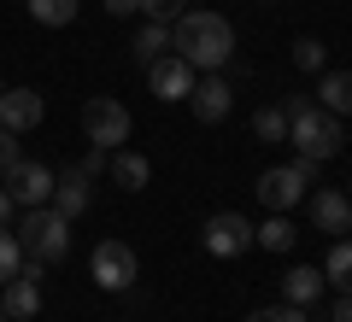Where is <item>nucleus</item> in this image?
Masks as SVG:
<instances>
[{
    "mask_svg": "<svg viewBox=\"0 0 352 322\" xmlns=\"http://www.w3.org/2000/svg\"><path fill=\"white\" fill-rule=\"evenodd\" d=\"M170 53H182L194 71H223L235 59V30L223 12H182L170 24Z\"/></svg>",
    "mask_w": 352,
    "mask_h": 322,
    "instance_id": "1",
    "label": "nucleus"
},
{
    "mask_svg": "<svg viewBox=\"0 0 352 322\" xmlns=\"http://www.w3.org/2000/svg\"><path fill=\"white\" fill-rule=\"evenodd\" d=\"M282 112H288V141H294L300 159L323 164V159H335V152L346 147L335 112H323V106H311V100H282Z\"/></svg>",
    "mask_w": 352,
    "mask_h": 322,
    "instance_id": "2",
    "label": "nucleus"
},
{
    "mask_svg": "<svg viewBox=\"0 0 352 322\" xmlns=\"http://www.w3.org/2000/svg\"><path fill=\"white\" fill-rule=\"evenodd\" d=\"M18 246H24V258H36V264H59L65 252H71V217H59L53 205L24 211V223H18Z\"/></svg>",
    "mask_w": 352,
    "mask_h": 322,
    "instance_id": "3",
    "label": "nucleus"
},
{
    "mask_svg": "<svg viewBox=\"0 0 352 322\" xmlns=\"http://www.w3.org/2000/svg\"><path fill=\"white\" fill-rule=\"evenodd\" d=\"M82 135L94 141L100 152H118L129 141V106H124V100H112V94H94L82 106Z\"/></svg>",
    "mask_w": 352,
    "mask_h": 322,
    "instance_id": "4",
    "label": "nucleus"
},
{
    "mask_svg": "<svg viewBox=\"0 0 352 322\" xmlns=\"http://www.w3.org/2000/svg\"><path fill=\"white\" fill-rule=\"evenodd\" d=\"M6 194H12V205H24V211H36V205H53V164H41V159H24L18 152L12 164H6Z\"/></svg>",
    "mask_w": 352,
    "mask_h": 322,
    "instance_id": "5",
    "label": "nucleus"
},
{
    "mask_svg": "<svg viewBox=\"0 0 352 322\" xmlns=\"http://www.w3.org/2000/svg\"><path fill=\"white\" fill-rule=\"evenodd\" d=\"M311 176H317V164H311V159L264 170V176H258V205H264V211H294V205H300V194L311 187Z\"/></svg>",
    "mask_w": 352,
    "mask_h": 322,
    "instance_id": "6",
    "label": "nucleus"
},
{
    "mask_svg": "<svg viewBox=\"0 0 352 322\" xmlns=\"http://www.w3.org/2000/svg\"><path fill=\"white\" fill-rule=\"evenodd\" d=\"M88 270H94V281L106 287V293H124V287H135L141 275V258L129 240H100L94 246V258H88Z\"/></svg>",
    "mask_w": 352,
    "mask_h": 322,
    "instance_id": "7",
    "label": "nucleus"
},
{
    "mask_svg": "<svg viewBox=\"0 0 352 322\" xmlns=\"http://www.w3.org/2000/svg\"><path fill=\"white\" fill-rule=\"evenodd\" d=\"M200 246L212 252V258H241V252L252 246V223L241 211H212L206 229H200Z\"/></svg>",
    "mask_w": 352,
    "mask_h": 322,
    "instance_id": "8",
    "label": "nucleus"
},
{
    "mask_svg": "<svg viewBox=\"0 0 352 322\" xmlns=\"http://www.w3.org/2000/svg\"><path fill=\"white\" fill-rule=\"evenodd\" d=\"M147 88H153V100H188L194 94V65L182 53H159L147 65Z\"/></svg>",
    "mask_w": 352,
    "mask_h": 322,
    "instance_id": "9",
    "label": "nucleus"
},
{
    "mask_svg": "<svg viewBox=\"0 0 352 322\" xmlns=\"http://www.w3.org/2000/svg\"><path fill=\"white\" fill-rule=\"evenodd\" d=\"M88 205H94V176H88L82 164L53 170V211H59V217H82Z\"/></svg>",
    "mask_w": 352,
    "mask_h": 322,
    "instance_id": "10",
    "label": "nucleus"
},
{
    "mask_svg": "<svg viewBox=\"0 0 352 322\" xmlns=\"http://www.w3.org/2000/svg\"><path fill=\"white\" fill-rule=\"evenodd\" d=\"M41 117H47V106L36 88H0V129L30 135V129H41Z\"/></svg>",
    "mask_w": 352,
    "mask_h": 322,
    "instance_id": "11",
    "label": "nucleus"
},
{
    "mask_svg": "<svg viewBox=\"0 0 352 322\" xmlns=\"http://www.w3.org/2000/svg\"><path fill=\"white\" fill-rule=\"evenodd\" d=\"M188 106H194V117L200 124H223L229 117V106H235V88H229V76H200L194 82V94H188Z\"/></svg>",
    "mask_w": 352,
    "mask_h": 322,
    "instance_id": "12",
    "label": "nucleus"
},
{
    "mask_svg": "<svg viewBox=\"0 0 352 322\" xmlns=\"http://www.w3.org/2000/svg\"><path fill=\"white\" fill-rule=\"evenodd\" d=\"M311 223L323 229V235H352V199H346V187H317L311 194Z\"/></svg>",
    "mask_w": 352,
    "mask_h": 322,
    "instance_id": "13",
    "label": "nucleus"
},
{
    "mask_svg": "<svg viewBox=\"0 0 352 322\" xmlns=\"http://www.w3.org/2000/svg\"><path fill=\"white\" fill-rule=\"evenodd\" d=\"M323 270H311V264H294V270L288 275H282V305H311V299H323Z\"/></svg>",
    "mask_w": 352,
    "mask_h": 322,
    "instance_id": "14",
    "label": "nucleus"
},
{
    "mask_svg": "<svg viewBox=\"0 0 352 322\" xmlns=\"http://www.w3.org/2000/svg\"><path fill=\"white\" fill-rule=\"evenodd\" d=\"M317 106L335 117H352V71H317Z\"/></svg>",
    "mask_w": 352,
    "mask_h": 322,
    "instance_id": "15",
    "label": "nucleus"
},
{
    "mask_svg": "<svg viewBox=\"0 0 352 322\" xmlns=\"http://www.w3.org/2000/svg\"><path fill=\"white\" fill-rule=\"evenodd\" d=\"M112 182L124 187V194H141V187L153 182V164L141 159V152H129V147H118V152H112Z\"/></svg>",
    "mask_w": 352,
    "mask_h": 322,
    "instance_id": "16",
    "label": "nucleus"
},
{
    "mask_svg": "<svg viewBox=\"0 0 352 322\" xmlns=\"http://www.w3.org/2000/svg\"><path fill=\"white\" fill-rule=\"evenodd\" d=\"M129 53H135V65L147 71L159 53H170V24H153V18H147V24L135 30V41H129Z\"/></svg>",
    "mask_w": 352,
    "mask_h": 322,
    "instance_id": "17",
    "label": "nucleus"
},
{
    "mask_svg": "<svg viewBox=\"0 0 352 322\" xmlns=\"http://www.w3.org/2000/svg\"><path fill=\"white\" fill-rule=\"evenodd\" d=\"M24 6H30V18L47 24V30H65L76 12H82V0H24Z\"/></svg>",
    "mask_w": 352,
    "mask_h": 322,
    "instance_id": "18",
    "label": "nucleus"
},
{
    "mask_svg": "<svg viewBox=\"0 0 352 322\" xmlns=\"http://www.w3.org/2000/svg\"><path fill=\"white\" fill-rule=\"evenodd\" d=\"M323 281L340 287V293H352V240H335L323 258Z\"/></svg>",
    "mask_w": 352,
    "mask_h": 322,
    "instance_id": "19",
    "label": "nucleus"
},
{
    "mask_svg": "<svg viewBox=\"0 0 352 322\" xmlns=\"http://www.w3.org/2000/svg\"><path fill=\"white\" fill-rule=\"evenodd\" d=\"M252 240H258L264 252H288V246H294V223L282 217V211H270V223H264V229H252Z\"/></svg>",
    "mask_w": 352,
    "mask_h": 322,
    "instance_id": "20",
    "label": "nucleus"
},
{
    "mask_svg": "<svg viewBox=\"0 0 352 322\" xmlns=\"http://www.w3.org/2000/svg\"><path fill=\"white\" fill-rule=\"evenodd\" d=\"M252 135L258 141H288V112H282V106H264V112L252 117Z\"/></svg>",
    "mask_w": 352,
    "mask_h": 322,
    "instance_id": "21",
    "label": "nucleus"
},
{
    "mask_svg": "<svg viewBox=\"0 0 352 322\" xmlns=\"http://www.w3.org/2000/svg\"><path fill=\"white\" fill-rule=\"evenodd\" d=\"M18 270H24V246H18V235H6V223H0V287L12 281Z\"/></svg>",
    "mask_w": 352,
    "mask_h": 322,
    "instance_id": "22",
    "label": "nucleus"
},
{
    "mask_svg": "<svg viewBox=\"0 0 352 322\" xmlns=\"http://www.w3.org/2000/svg\"><path fill=\"white\" fill-rule=\"evenodd\" d=\"M294 65H300V71H323V65H329L323 41H317V36H300V41H294Z\"/></svg>",
    "mask_w": 352,
    "mask_h": 322,
    "instance_id": "23",
    "label": "nucleus"
},
{
    "mask_svg": "<svg viewBox=\"0 0 352 322\" xmlns=\"http://www.w3.org/2000/svg\"><path fill=\"white\" fill-rule=\"evenodd\" d=\"M141 12H147L153 24H176V18L188 12V0H141Z\"/></svg>",
    "mask_w": 352,
    "mask_h": 322,
    "instance_id": "24",
    "label": "nucleus"
},
{
    "mask_svg": "<svg viewBox=\"0 0 352 322\" xmlns=\"http://www.w3.org/2000/svg\"><path fill=\"white\" fill-rule=\"evenodd\" d=\"M247 322H305V310L300 305H264V310H252Z\"/></svg>",
    "mask_w": 352,
    "mask_h": 322,
    "instance_id": "25",
    "label": "nucleus"
},
{
    "mask_svg": "<svg viewBox=\"0 0 352 322\" xmlns=\"http://www.w3.org/2000/svg\"><path fill=\"white\" fill-rule=\"evenodd\" d=\"M18 159V141H12V129H0V170Z\"/></svg>",
    "mask_w": 352,
    "mask_h": 322,
    "instance_id": "26",
    "label": "nucleus"
},
{
    "mask_svg": "<svg viewBox=\"0 0 352 322\" xmlns=\"http://www.w3.org/2000/svg\"><path fill=\"white\" fill-rule=\"evenodd\" d=\"M106 12H112V18H129V12H141V0H106Z\"/></svg>",
    "mask_w": 352,
    "mask_h": 322,
    "instance_id": "27",
    "label": "nucleus"
},
{
    "mask_svg": "<svg viewBox=\"0 0 352 322\" xmlns=\"http://www.w3.org/2000/svg\"><path fill=\"white\" fill-rule=\"evenodd\" d=\"M335 322H352V293H340V299H335Z\"/></svg>",
    "mask_w": 352,
    "mask_h": 322,
    "instance_id": "28",
    "label": "nucleus"
},
{
    "mask_svg": "<svg viewBox=\"0 0 352 322\" xmlns=\"http://www.w3.org/2000/svg\"><path fill=\"white\" fill-rule=\"evenodd\" d=\"M6 217H12V194H6V187H0V223H6Z\"/></svg>",
    "mask_w": 352,
    "mask_h": 322,
    "instance_id": "29",
    "label": "nucleus"
},
{
    "mask_svg": "<svg viewBox=\"0 0 352 322\" xmlns=\"http://www.w3.org/2000/svg\"><path fill=\"white\" fill-rule=\"evenodd\" d=\"M0 322H12V317H6V310H0Z\"/></svg>",
    "mask_w": 352,
    "mask_h": 322,
    "instance_id": "30",
    "label": "nucleus"
},
{
    "mask_svg": "<svg viewBox=\"0 0 352 322\" xmlns=\"http://www.w3.org/2000/svg\"><path fill=\"white\" fill-rule=\"evenodd\" d=\"M346 199H352V187H346Z\"/></svg>",
    "mask_w": 352,
    "mask_h": 322,
    "instance_id": "31",
    "label": "nucleus"
},
{
    "mask_svg": "<svg viewBox=\"0 0 352 322\" xmlns=\"http://www.w3.org/2000/svg\"><path fill=\"white\" fill-rule=\"evenodd\" d=\"M0 88H6V82H0Z\"/></svg>",
    "mask_w": 352,
    "mask_h": 322,
    "instance_id": "32",
    "label": "nucleus"
}]
</instances>
